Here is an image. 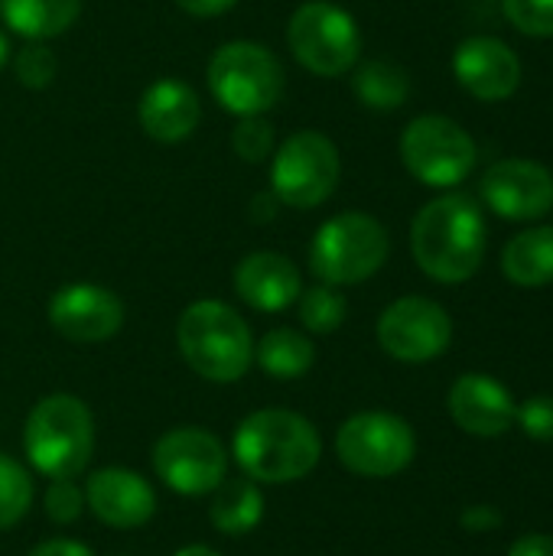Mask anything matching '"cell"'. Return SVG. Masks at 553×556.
<instances>
[{
    "label": "cell",
    "mask_w": 553,
    "mask_h": 556,
    "mask_svg": "<svg viewBox=\"0 0 553 556\" xmlns=\"http://www.w3.org/2000/svg\"><path fill=\"white\" fill-rule=\"evenodd\" d=\"M486 235V215L476 199L447 192L417 212L411 228V251L427 277L440 283H463L482 267Z\"/></svg>",
    "instance_id": "6da1fadb"
},
{
    "label": "cell",
    "mask_w": 553,
    "mask_h": 556,
    "mask_svg": "<svg viewBox=\"0 0 553 556\" xmlns=\"http://www.w3.org/2000/svg\"><path fill=\"white\" fill-rule=\"evenodd\" d=\"M231 456L251 482L287 485L306 479L316 469L323 443L316 427L303 414L254 410L238 424Z\"/></svg>",
    "instance_id": "7a4b0ae2"
},
{
    "label": "cell",
    "mask_w": 553,
    "mask_h": 556,
    "mask_svg": "<svg viewBox=\"0 0 553 556\" xmlns=\"http://www.w3.org/2000/svg\"><path fill=\"white\" fill-rule=\"evenodd\" d=\"M176 345L186 365L215 384L244 378L254 362V339L248 323L222 300H199L186 306L176 323Z\"/></svg>",
    "instance_id": "3957f363"
},
{
    "label": "cell",
    "mask_w": 553,
    "mask_h": 556,
    "mask_svg": "<svg viewBox=\"0 0 553 556\" xmlns=\"http://www.w3.org/2000/svg\"><path fill=\"white\" fill-rule=\"evenodd\" d=\"M23 453L29 466L52 479H75L95 453V417L75 394L42 397L23 427Z\"/></svg>",
    "instance_id": "277c9868"
},
{
    "label": "cell",
    "mask_w": 553,
    "mask_h": 556,
    "mask_svg": "<svg viewBox=\"0 0 553 556\" xmlns=\"http://www.w3.org/2000/svg\"><path fill=\"white\" fill-rule=\"evenodd\" d=\"M388 231L365 212H342L313 235L310 270L329 287H352L381 270L388 261Z\"/></svg>",
    "instance_id": "5b68a950"
},
{
    "label": "cell",
    "mask_w": 553,
    "mask_h": 556,
    "mask_svg": "<svg viewBox=\"0 0 553 556\" xmlns=\"http://www.w3.org/2000/svg\"><path fill=\"white\" fill-rule=\"evenodd\" d=\"M209 88L228 114L261 117L284 94V65L267 46L225 42L209 62Z\"/></svg>",
    "instance_id": "8992f818"
},
{
    "label": "cell",
    "mask_w": 553,
    "mask_h": 556,
    "mask_svg": "<svg viewBox=\"0 0 553 556\" xmlns=\"http://www.w3.org/2000/svg\"><path fill=\"white\" fill-rule=\"evenodd\" d=\"M287 42L293 59L323 78L349 72L362 55L359 23L329 0H310L297 7L287 26Z\"/></svg>",
    "instance_id": "52a82bcc"
},
{
    "label": "cell",
    "mask_w": 553,
    "mask_h": 556,
    "mask_svg": "<svg viewBox=\"0 0 553 556\" xmlns=\"http://www.w3.org/2000/svg\"><path fill=\"white\" fill-rule=\"evenodd\" d=\"M476 140L453 117L424 114L401 134V160L414 179L433 189L460 186L476 169Z\"/></svg>",
    "instance_id": "ba28073f"
},
{
    "label": "cell",
    "mask_w": 553,
    "mask_h": 556,
    "mask_svg": "<svg viewBox=\"0 0 553 556\" xmlns=\"http://www.w3.org/2000/svg\"><path fill=\"white\" fill-rule=\"evenodd\" d=\"M342 176V160L336 143L319 130H300L280 143L271 163L274 195L290 208L323 205Z\"/></svg>",
    "instance_id": "9c48e42d"
},
{
    "label": "cell",
    "mask_w": 553,
    "mask_h": 556,
    "mask_svg": "<svg viewBox=\"0 0 553 556\" xmlns=\"http://www.w3.org/2000/svg\"><path fill=\"white\" fill-rule=\"evenodd\" d=\"M414 453H417V440L411 424L385 410L355 414L336 433L339 463L365 479H388L404 472Z\"/></svg>",
    "instance_id": "30bf717a"
},
{
    "label": "cell",
    "mask_w": 553,
    "mask_h": 556,
    "mask_svg": "<svg viewBox=\"0 0 553 556\" xmlns=\"http://www.w3.org/2000/svg\"><path fill=\"white\" fill-rule=\"evenodd\" d=\"M153 469L176 495H212L228 479V450L202 427H176L153 443Z\"/></svg>",
    "instance_id": "8fae6325"
},
{
    "label": "cell",
    "mask_w": 553,
    "mask_h": 556,
    "mask_svg": "<svg viewBox=\"0 0 553 556\" xmlns=\"http://www.w3.org/2000/svg\"><path fill=\"white\" fill-rule=\"evenodd\" d=\"M378 342L398 362H433L453 342V319L440 303L427 296H401L381 313Z\"/></svg>",
    "instance_id": "7c38bea8"
},
{
    "label": "cell",
    "mask_w": 553,
    "mask_h": 556,
    "mask_svg": "<svg viewBox=\"0 0 553 556\" xmlns=\"http://www.w3.org/2000/svg\"><path fill=\"white\" fill-rule=\"evenodd\" d=\"M479 192L486 205L508 222H535L553 208V176L535 160H499L486 169Z\"/></svg>",
    "instance_id": "4fadbf2b"
},
{
    "label": "cell",
    "mask_w": 553,
    "mask_h": 556,
    "mask_svg": "<svg viewBox=\"0 0 553 556\" xmlns=\"http://www.w3.org/2000/svg\"><path fill=\"white\" fill-rule=\"evenodd\" d=\"M49 326L68 342H108L124 326V303L98 283H65L49 296Z\"/></svg>",
    "instance_id": "5bb4252c"
},
{
    "label": "cell",
    "mask_w": 553,
    "mask_h": 556,
    "mask_svg": "<svg viewBox=\"0 0 553 556\" xmlns=\"http://www.w3.org/2000/svg\"><path fill=\"white\" fill-rule=\"evenodd\" d=\"M456 81L479 101H505L521 85V59L495 36H469L453 52Z\"/></svg>",
    "instance_id": "9a60e30c"
},
{
    "label": "cell",
    "mask_w": 553,
    "mask_h": 556,
    "mask_svg": "<svg viewBox=\"0 0 553 556\" xmlns=\"http://www.w3.org/2000/svg\"><path fill=\"white\" fill-rule=\"evenodd\" d=\"M85 508L101 525L130 531L156 515V492L130 469H98L85 482Z\"/></svg>",
    "instance_id": "2e32d148"
},
{
    "label": "cell",
    "mask_w": 553,
    "mask_h": 556,
    "mask_svg": "<svg viewBox=\"0 0 553 556\" xmlns=\"http://www.w3.org/2000/svg\"><path fill=\"white\" fill-rule=\"evenodd\" d=\"M235 290L257 313H284L290 303H297L303 280L290 257L254 251L235 267Z\"/></svg>",
    "instance_id": "e0dca14e"
},
{
    "label": "cell",
    "mask_w": 553,
    "mask_h": 556,
    "mask_svg": "<svg viewBox=\"0 0 553 556\" xmlns=\"http://www.w3.org/2000/svg\"><path fill=\"white\" fill-rule=\"evenodd\" d=\"M450 414L473 437H502L515 424V401L489 375H463L450 388Z\"/></svg>",
    "instance_id": "ac0fdd59"
},
{
    "label": "cell",
    "mask_w": 553,
    "mask_h": 556,
    "mask_svg": "<svg viewBox=\"0 0 553 556\" xmlns=\"http://www.w3.org/2000/svg\"><path fill=\"white\" fill-rule=\"evenodd\" d=\"M140 127L160 140V143H179L186 140L196 127H199V117H202V104H199V94L179 81V78H160L153 81L143 98H140Z\"/></svg>",
    "instance_id": "d6986e66"
},
{
    "label": "cell",
    "mask_w": 553,
    "mask_h": 556,
    "mask_svg": "<svg viewBox=\"0 0 553 556\" xmlns=\"http://www.w3.org/2000/svg\"><path fill=\"white\" fill-rule=\"evenodd\" d=\"M209 521L218 534L225 538H244L264 521V495L257 482L244 479H225L212 492V508Z\"/></svg>",
    "instance_id": "ffe728a7"
},
{
    "label": "cell",
    "mask_w": 553,
    "mask_h": 556,
    "mask_svg": "<svg viewBox=\"0 0 553 556\" xmlns=\"http://www.w3.org/2000/svg\"><path fill=\"white\" fill-rule=\"evenodd\" d=\"M81 13V0H0L3 23L29 42L62 36Z\"/></svg>",
    "instance_id": "44dd1931"
},
{
    "label": "cell",
    "mask_w": 553,
    "mask_h": 556,
    "mask_svg": "<svg viewBox=\"0 0 553 556\" xmlns=\"http://www.w3.org/2000/svg\"><path fill=\"white\" fill-rule=\"evenodd\" d=\"M502 274L518 287L553 283V225L515 235L502 251Z\"/></svg>",
    "instance_id": "7402d4cb"
},
{
    "label": "cell",
    "mask_w": 553,
    "mask_h": 556,
    "mask_svg": "<svg viewBox=\"0 0 553 556\" xmlns=\"http://www.w3.org/2000/svg\"><path fill=\"white\" fill-rule=\"evenodd\" d=\"M254 362L277 381H293L303 378L313 362H316V349L313 342L297 332V329H271L257 345H254Z\"/></svg>",
    "instance_id": "603a6c76"
},
{
    "label": "cell",
    "mask_w": 553,
    "mask_h": 556,
    "mask_svg": "<svg viewBox=\"0 0 553 556\" xmlns=\"http://www.w3.org/2000/svg\"><path fill=\"white\" fill-rule=\"evenodd\" d=\"M352 88L359 94V101L372 111H394L407 101L411 94V78L401 65L385 62V59H372L365 65H359Z\"/></svg>",
    "instance_id": "cb8c5ba5"
},
{
    "label": "cell",
    "mask_w": 553,
    "mask_h": 556,
    "mask_svg": "<svg viewBox=\"0 0 553 556\" xmlns=\"http://www.w3.org/2000/svg\"><path fill=\"white\" fill-rule=\"evenodd\" d=\"M297 300H300V323L316 336H329L345 323V309H349L345 296L329 283L300 290Z\"/></svg>",
    "instance_id": "d4e9b609"
},
{
    "label": "cell",
    "mask_w": 553,
    "mask_h": 556,
    "mask_svg": "<svg viewBox=\"0 0 553 556\" xmlns=\"http://www.w3.org/2000/svg\"><path fill=\"white\" fill-rule=\"evenodd\" d=\"M33 502V479L29 472L13 459L0 453V531L13 528Z\"/></svg>",
    "instance_id": "484cf974"
},
{
    "label": "cell",
    "mask_w": 553,
    "mask_h": 556,
    "mask_svg": "<svg viewBox=\"0 0 553 556\" xmlns=\"http://www.w3.org/2000/svg\"><path fill=\"white\" fill-rule=\"evenodd\" d=\"M502 7L525 36H553V0H502Z\"/></svg>",
    "instance_id": "4316f807"
},
{
    "label": "cell",
    "mask_w": 553,
    "mask_h": 556,
    "mask_svg": "<svg viewBox=\"0 0 553 556\" xmlns=\"http://www.w3.org/2000/svg\"><path fill=\"white\" fill-rule=\"evenodd\" d=\"M13 68H16L20 85H26V88H46V85L55 78L59 62H55L52 49H46L42 42H33V46H26V49L16 55Z\"/></svg>",
    "instance_id": "83f0119b"
},
{
    "label": "cell",
    "mask_w": 553,
    "mask_h": 556,
    "mask_svg": "<svg viewBox=\"0 0 553 556\" xmlns=\"http://www.w3.org/2000/svg\"><path fill=\"white\" fill-rule=\"evenodd\" d=\"M231 143H235V150H238L241 160L261 163V160H267L271 150H274V127H271L267 121H261V117H241V124H238Z\"/></svg>",
    "instance_id": "f1b7e54d"
},
{
    "label": "cell",
    "mask_w": 553,
    "mask_h": 556,
    "mask_svg": "<svg viewBox=\"0 0 553 556\" xmlns=\"http://www.w3.org/2000/svg\"><path fill=\"white\" fill-rule=\"evenodd\" d=\"M85 508V492L72 479H52L46 489V518L55 525H72L78 521Z\"/></svg>",
    "instance_id": "f546056e"
},
{
    "label": "cell",
    "mask_w": 553,
    "mask_h": 556,
    "mask_svg": "<svg viewBox=\"0 0 553 556\" xmlns=\"http://www.w3.org/2000/svg\"><path fill=\"white\" fill-rule=\"evenodd\" d=\"M515 420L521 424V430L538 440V443H551L553 440V397H531L521 407H515Z\"/></svg>",
    "instance_id": "4dcf8cb0"
},
{
    "label": "cell",
    "mask_w": 553,
    "mask_h": 556,
    "mask_svg": "<svg viewBox=\"0 0 553 556\" xmlns=\"http://www.w3.org/2000/svg\"><path fill=\"white\" fill-rule=\"evenodd\" d=\"M502 525V515L489 505H476V508H466L463 515V528L473 531V534H486V531H495Z\"/></svg>",
    "instance_id": "1f68e13d"
},
{
    "label": "cell",
    "mask_w": 553,
    "mask_h": 556,
    "mask_svg": "<svg viewBox=\"0 0 553 556\" xmlns=\"http://www.w3.org/2000/svg\"><path fill=\"white\" fill-rule=\"evenodd\" d=\"M29 556H95V554H91V547H85L81 541L52 538V541H42L39 547H33Z\"/></svg>",
    "instance_id": "d6a6232c"
},
{
    "label": "cell",
    "mask_w": 553,
    "mask_h": 556,
    "mask_svg": "<svg viewBox=\"0 0 553 556\" xmlns=\"http://www.w3.org/2000/svg\"><path fill=\"white\" fill-rule=\"evenodd\" d=\"M508 556H553V538L548 534H525L512 544Z\"/></svg>",
    "instance_id": "836d02e7"
},
{
    "label": "cell",
    "mask_w": 553,
    "mask_h": 556,
    "mask_svg": "<svg viewBox=\"0 0 553 556\" xmlns=\"http://www.w3.org/2000/svg\"><path fill=\"white\" fill-rule=\"evenodd\" d=\"M238 0H176L179 10L192 13V16H218L225 10H231Z\"/></svg>",
    "instance_id": "e575fe53"
},
{
    "label": "cell",
    "mask_w": 553,
    "mask_h": 556,
    "mask_svg": "<svg viewBox=\"0 0 553 556\" xmlns=\"http://www.w3.org/2000/svg\"><path fill=\"white\" fill-rule=\"evenodd\" d=\"M173 556H222V554H215L212 547H202V544H189V547L176 551Z\"/></svg>",
    "instance_id": "d590c367"
},
{
    "label": "cell",
    "mask_w": 553,
    "mask_h": 556,
    "mask_svg": "<svg viewBox=\"0 0 553 556\" xmlns=\"http://www.w3.org/2000/svg\"><path fill=\"white\" fill-rule=\"evenodd\" d=\"M7 55H10V42H7V36H3V29H0V68H3Z\"/></svg>",
    "instance_id": "8d00e7d4"
}]
</instances>
